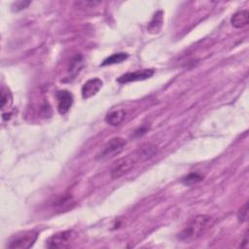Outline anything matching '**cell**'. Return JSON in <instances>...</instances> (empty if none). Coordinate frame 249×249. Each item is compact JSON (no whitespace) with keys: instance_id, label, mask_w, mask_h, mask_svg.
I'll return each instance as SVG.
<instances>
[{"instance_id":"obj_1","label":"cell","mask_w":249,"mask_h":249,"mask_svg":"<svg viewBox=\"0 0 249 249\" xmlns=\"http://www.w3.org/2000/svg\"><path fill=\"white\" fill-rule=\"evenodd\" d=\"M155 147L148 145L146 147L139 148L133 153H130L123 158L118 159L111 167V177L113 179H119L124 175L130 172L139 162V160H145L153 157L155 154Z\"/></svg>"},{"instance_id":"obj_2","label":"cell","mask_w":249,"mask_h":249,"mask_svg":"<svg viewBox=\"0 0 249 249\" xmlns=\"http://www.w3.org/2000/svg\"><path fill=\"white\" fill-rule=\"evenodd\" d=\"M213 220L207 215L193 217L178 233L177 237L182 242H193L201 237L212 226Z\"/></svg>"},{"instance_id":"obj_3","label":"cell","mask_w":249,"mask_h":249,"mask_svg":"<svg viewBox=\"0 0 249 249\" xmlns=\"http://www.w3.org/2000/svg\"><path fill=\"white\" fill-rule=\"evenodd\" d=\"M37 237H38V232L33 230L20 231L11 237L9 243L7 244V247L12 249L30 248L35 243Z\"/></svg>"},{"instance_id":"obj_4","label":"cell","mask_w":249,"mask_h":249,"mask_svg":"<svg viewBox=\"0 0 249 249\" xmlns=\"http://www.w3.org/2000/svg\"><path fill=\"white\" fill-rule=\"evenodd\" d=\"M125 140L122 137L111 138L97 154L96 159L99 160H106L119 155L124 148Z\"/></svg>"},{"instance_id":"obj_5","label":"cell","mask_w":249,"mask_h":249,"mask_svg":"<svg viewBox=\"0 0 249 249\" xmlns=\"http://www.w3.org/2000/svg\"><path fill=\"white\" fill-rule=\"evenodd\" d=\"M75 237L73 231H63L56 232L50 236L46 240V246L48 248H68L71 245L72 240Z\"/></svg>"},{"instance_id":"obj_6","label":"cell","mask_w":249,"mask_h":249,"mask_svg":"<svg viewBox=\"0 0 249 249\" xmlns=\"http://www.w3.org/2000/svg\"><path fill=\"white\" fill-rule=\"evenodd\" d=\"M155 73L154 69H142L137 70L134 72H127L122 76H120L117 79V82L120 84H126L130 82H136V81H143L146 79L151 78Z\"/></svg>"},{"instance_id":"obj_7","label":"cell","mask_w":249,"mask_h":249,"mask_svg":"<svg viewBox=\"0 0 249 249\" xmlns=\"http://www.w3.org/2000/svg\"><path fill=\"white\" fill-rule=\"evenodd\" d=\"M56 99H57V110L61 115L66 114L69 109L71 108V106L73 105V95L71 92H69L68 90L62 89V90H58L55 94Z\"/></svg>"},{"instance_id":"obj_8","label":"cell","mask_w":249,"mask_h":249,"mask_svg":"<svg viewBox=\"0 0 249 249\" xmlns=\"http://www.w3.org/2000/svg\"><path fill=\"white\" fill-rule=\"evenodd\" d=\"M102 85L103 82L99 78L95 77L88 80L82 87V97L84 99H88L95 95L101 89Z\"/></svg>"},{"instance_id":"obj_9","label":"cell","mask_w":249,"mask_h":249,"mask_svg":"<svg viewBox=\"0 0 249 249\" xmlns=\"http://www.w3.org/2000/svg\"><path fill=\"white\" fill-rule=\"evenodd\" d=\"M249 22V13L247 10H241L232 15L231 23L235 28H243Z\"/></svg>"},{"instance_id":"obj_10","label":"cell","mask_w":249,"mask_h":249,"mask_svg":"<svg viewBox=\"0 0 249 249\" xmlns=\"http://www.w3.org/2000/svg\"><path fill=\"white\" fill-rule=\"evenodd\" d=\"M125 118V112L123 109H118V110H112L110 111L106 117H105V121L108 124L112 125V126H116L119 125L120 124L123 123V121Z\"/></svg>"},{"instance_id":"obj_11","label":"cell","mask_w":249,"mask_h":249,"mask_svg":"<svg viewBox=\"0 0 249 249\" xmlns=\"http://www.w3.org/2000/svg\"><path fill=\"white\" fill-rule=\"evenodd\" d=\"M162 22H163V13L162 11H158L154 14L151 21L148 24V30L151 33H158L161 26H162Z\"/></svg>"},{"instance_id":"obj_12","label":"cell","mask_w":249,"mask_h":249,"mask_svg":"<svg viewBox=\"0 0 249 249\" xmlns=\"http://www.w3.org/2000/svg\"><path fill=\"white\" fill-rule=\"evenodd\" d=\"M1 110L5 111L6 109H9L13 103V96L11 91L8 88H5L4 86L1 89Z\"/></svg>"},{"instance_id":"obj_13","label":"cell","mask_w":249,"mask_h":249,"mask_svg":"<svg viewBox=\"0 0 249 249\" xmlns=\"http://www.w3.org/2000/svg\"><path fill=\"white\" fill-rule=\"evenodd\" d=\"M128 57V54L125 53H113L110 56L106 57L103 62L101 63L102 66L105 65H112V64H116V63H121L124 60H125Z\"/></svg>"},{"instance_id":"obj_14","label":"cell","mask_w":249,"mask_h":249,"mask_svg":"<svg viewBox=\"0 0 249 249\" xmlns=\"http://www.w3.org/2000/svg\"><path fill=\"white\" fill-rule=\"evenodd\" d=\"M203 180V176L197 172H192L181 179V182L186 186H192L197 184Z\"/></svg>"},{"instance_id":"obj_15","label":"cell","mask_w":249,"mask_h":249,"mask_svg":"<svg viewBox=\"0 0 249 249\" xmlns=\"http://www.w3.org/2000/svg\"><path fill=\"white\" fill-rule=\"evenodd\" d=\"M247 215H248V202H245L238 211V220L241 222L246 221Z\"/></svg>"},{"instance_id":"obj_16","label":"cell","mask_w":249,"mask_h":249,"mask_svg":"<svg viewBox=\"0 0 249 249\" xmlns=\"http://www.w3.org/2000/svg\"><path fill=\"white\" fill-rule=\"evenodd\" d=\"M30 2L29 1H18V2H16L15 5H16V8H17V11L18 10H21V9H24L27 5H29Z\"/></svg>"}]
</instances>
